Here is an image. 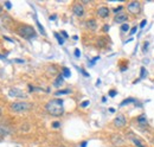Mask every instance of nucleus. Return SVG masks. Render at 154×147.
I'll use <instances>...</instances> for the list:
<instances>
[{"instance_id":"1","label":"nucleus","mask_w":154,"mask_h":147,"mask_svg":"<svg viewBox=\"0 0 154 147\" xmlns=\"http://www.w3.org/2000/svg\"><path fill=\"white\" fill-rule=\"evenodd\" d=\"M63 103H64L63 100H60V99H53V100H50L46 103L45 109L52 116H62L64 114Z\"/></svg>"},{"instance_id":"2","label":"nucleus","mask_w":154,"mask_h":147,"mask_svg":"<svg viewBox=\"0 0 154 147\" xmlns=\"http://www.w3.org/2000/svg\"><path fill=\"white\" fill-rule=\"evenodd\" d=\"M32 104L30 102H25V101H18V102H13L10 104V109L14 113H23L26 112L29 109H31Z\"/></svg>"},{"instance_id":"3","label":"nucleus","mask_w":154,"mask_h":147,"mask_svg":"<svg viewBox=\"0 0 154 147\" xmlns=\"http://www.w3.org/2000/svg\"><path fill=\"white\" fill-rule=\"evenodd\" d=\"M18 32L22 37L26 38V39H31V38H36L37 33H36V30L35 27L30 26V25H22L19 29H18Z\"/></svg>"},{"instance_id":"4","label":"nucleus","mask_w":154,"mask_h":147,"mask_svg":"<svg viewBox=\"0 0 154 147\" xmlns=\"http://www.w3.org/2000/svg\"><path fill=\"white\" fill-rule=\"evenodd\" d=\"M126 9H127L128 13H130L132 16H137L141 12V3L136 1V0L135 1H130V3L127 4Z\"/></svg>"},{"instance_id":"5","label":"nucleus","mask_w":154,"mask_h":147,"mask_svg":"<svg viewBox=\"0 0 154 147\" xmlns=\"http://www.w3.org/2000/svg\"><path fill=\"white\" fill-rule=\"evenodd\" d=\"M71 10H72V13L77 17H83L84 16V6L81 3H75L72 5Z\"/></svg>"},{"instance_id":"6","label":"nucleus","mask_w":154,"mask_h":147,"mask_svg":"<svg viewBox=\"0 0 154 147\" xmlns=\"http://www.w3.org/2000/svg\"><path fill=\"white\" fill-rule=\"evenodd\" d=\"M113 123H114V126H115L116 128H123V127L127 125V120H126L124 115H122V114H119V115H117V116L114 119Z\"/></svg>"},{"instance_id":"7","label":"nucleus","mask_w":154,"mask_h":147,"mask_svg":"<svg viewBox=\"0 0 154 147\" xmlns=\"http://www.w3.org/2000/svg\"><path fill=\"white\" fill-rule=\"evenodd\" d=\"M9 95L10 96H12V97H18V99H26V95H25V93L23 92V90H20V89H11L10 92H9Z\"/></svg>"},{"instance_id":"8","label":"nucleus","mask_w":154,"mask_h":147,"mask_svg":"<svg viewBox=\"0 0 154 147\" xmlns=\"http://www.w3.org/2000/svg\"><path fill=\"white\" fill-rule=\"evenodd\" d=\"M127 20H128V16H127L126 13H123V12L116 14L115 18H114V22H115L116 24H121V25H122V24H126Z\"/></svg>"},{"instance_id":"9","label":"nucleus","mask_w":154,"mask_h":147,"mask_svg":"<svg viewBox=\"0 0 154 147\" xmlns=\"http://www.w3.org/2000/svg\"><path fill=\"white\" fill-rule=\"evenodd\" d=\"M136 122L140 127H147L149 123H148V117L146 114H140L137 117H136Z\"/></svg>"},{"instance_id":"10","label":"nucleus","mask_w":154,"mask_h":147,"mask_svg":"<svg viewBox=\"0 0 154 147\" xmlns=\"http://www.w3.org/2000/svg\"><path fill=\"white\" fill-rule=\"evenodd\" d=\"M109 14H110V10L108 7H106V6H102V7H100L97 10V16L101 17V18H108Z\"/></svg>"},{"instance_id":"11","label":"nucleus","mask_w":154,"mask_h":147,"mask_svg":"<svg viewBox=\"0 0 154 147\" xmlns=\"http://www.w3.org/2000/svg\"><path fill=\"white\" fill-rule=\"evenodd\" d=\"M86 26H87V29H89V30H91V31H96V29H97V23H96L95 19H89V20H87Z\"/></svg>"},{"instance_id":"12","label":"nucleus","mask_w":154,"mask_h":147,"mask_svg":"<svg viewBox=\"0 0 154 147\" xmlns=\"http://www.w3.org/2000/svg\"><path fill=\"white\" fill-rule=\"evenodd\" d=\"M63 83H64V77H63V75L60 74V75H58V76H57V79L53 81V87L59 88V87H62V86H63Z\"/></svg>"},{"instance_id":"13","label":"nucleus","mask_w":154,"mask_h":147,"mask_svg":"<svg viewBox=\"0 0 154 147\" xmlns=\"http://www.w3.org/2000/svg\"><path fill=\"white\" fill-rule=\"evenodd\" d=\"M130 139H132V141L134 142V145H135L136 147H145V146L142 145V142H141V141H140L137 138H134L133 135H130Z\"/></svg>"},{"instance_id":"14","label":"nucleus","mask_w":154,"mask_h":147,"mask_svg":"<svg viewBox=\"0 0 154 147\" xmlns=\"http://www.w3.org/2000/svg\"><path fill=\"white\" fill-rule=\"evenodd\" d=\"M135 101H136L135 99H133V97H128V99L123 100V101L120 103V106H126V104H129V103H134Z\"/></svg>"},{"instance_id":"15","label":"nucleus","mask_w":154,"mask_h":147,"mask_svg":"<svg viewBox=\"0 0 154 147\" xmlns=\"http://www.w3.org/2000/svg\"><path fill=\"white\" fill-rule=\"evenodd\" d=\"M9 133V130L3 126V125H0V139H1V138H4L6 134Z\"/></svg>"},{"instance_id":"16","label":"nucleus","mask_w":154,"mask_h":147,"mask_svg":"<svg viewBox=\"0 0 154 147\" xmlns=\"http://www.w3.org/2000/svg\"><path fill=\"white\" fill-rule=\"evenodd\" d=\"M63 77H70V75H71V72H70V70L68 69V68H63Z\"/></svg>"},{"instance_id":"17","label":"nucleus","mask_w":154,"mask_h":147,"mask_svg":"<svg viewBox=\"0 0 154 147\" xmlns=\"http://www.w3.org/2000/svg\"><path fill=\"white\" fill-rule=\"evenodd\" d=\"M55 37L57 38V42H58V43H59L60 45H63V44H64V39L62 38V36H60L59 33H57V32H55Z\"/></svg>"},{"instance_id":"18","label":"nucleus","mask_w":154,"mask_h":147,"mask_svg":"<svg viewBox=\"0 0 154 147\" xmlns=\"http://www.w3.org/2000/svg\"><path fill=\"white\" fill-rule=\"evenodd\" d=\"M146 76H147L146 68H145V66H142V68H141V74H140V80H141V79H145Z\"/></svg>"},{"instance_id":"19","label":"nucleus","mask_w":154,"mask_h":147,"mask_svg":"<svg viewBox=\"0 0 154 147\" xmlns=\"http://www.w3.org/2000/svg\"><path fill=\"white\" fill-rule=\"evenodd\" d=\"M36 23H37V26H38V29H39V31H40V33L43 35V36H45L46 33H45V30H44V27L40 25V23L38 22V20H36Z\"/></svg>"},{"instance_id":"20","label":"nucleus","mask_w":154,"mask_h":147,"mask_svg":"<svg viewBox=\"0 0 154 147\" xmlns=\"http://www.w3.org/2000/svg\"><path fill=\"white\" fill-rule=\"evenodd\" d=\"M121 31L122 32H127V31H129V25L126 23V24H122L121 25Z\"/></svg>"},{"instance_id":"21","label":"nucleus","mask_w":154,"mask_h":147,"mask_svg":"<svg viewBox=\"0 0 154 147\" xmlns=\"http://www.w3.org/2000/svg\"><path fill=\"white\" fill-rule=\"evenodd\" d=\"M69 93H70V89H65V90H59V92H57L55 95L59 96V95H64V94H69Z\"/></svg>"},{"instance_id":"22","label":"nucleus","mask_w":154,"mask_h":147,"mask_svg":"<svg viewBox=\"0 0 154 147\" xmlns=\"http://www.w3.org/2000/svg\"><path fill=\"white\" fill-rule=\"evenodd\" d=\"M122 10H123V6H119V7L114 9V10H113V12H114V13H116V14H119V13H121V12H122Z\"/></svg>"},{"instance_id":"23","label":"nucleus","mask_w":154,"mask_h":147,"mask_svg":"<svg viewBox=\"0 0 154 147\" xmlns=\"http://www.w3.org/2000/svg\"><path fill=\"white\" fill-rule=\"evenodd\" d=\"M89 104H90V102H89V101L87 100V101H83V102L81 103V107H83V108H86V107H88Z\"/></svg>"},{"instance_id":"24","label":"nucleus","mask_w":154,"mask_h":147,"mask_svg":"<svg viewBox=\"0 0 154 147\" xmlns=\"http://www.w3.org/2000/svg\"><path fill=\"white\" fill-rule=\"evenodd\" d=\"M52 127H53V128H58V127H60V122H59V121H55V122H52Z\"/></svg>"},{"instance_id":"25","label":"nucleus","mask_w":154,"mask_h":147,"mask_svg":"<svg viewBox=\"0 0 154 147\" xmlns=\"http://www.w3.org/2000/svg\"><path fill=\"white\" fill-rule=\"evenodd\" d=\"M146 24H147V20H142L141 24H140V29H143L146 26Z\"/></svg>"},{"instance_id":"26","label":"nucleus","mask_w":154,"mask_h":147,"mask_svg":"<svg viewBox=\"0 0 154 147\" xmlns=\"http://www.w3.org/2000/svg\"><path fill=\"white\" fill-rule=\"evenodd\" d=\"M115 95H116V90H110V92H109V96H110V97H114Z\"/></svg>"},{"instance_id":"27","label":"nucleus","mask_w":154,"mask_h":147,"mask_svg":"<svg viewBox=\"0 0 154 147\" xmlns=\"http://www.w3.org/2000/svg\"><path fill=\"white\" fill-rule=\"evenodd\" d=\"M75 56H76V57H80V56H81V51H80L78 49L75 50Z\"/></svg>"},{"instance_id":"28","label":"nucleus","mask_w":154,"mask_h":147,"mask_svg":"<svg viewBox=\"0 0 154 147\" xmlns=\"http://www.w3.org/2000/svg\"><path fill=\"white\" fill-rule=\"evenodd\" d=\"M5 6H6L9 10H11V7H12V5H11V3H10V1H6V3H5Z\"/></svg>"},{"instance_id":"29","label":"nucleus","mask_w":154,"mask_h":147,"mask_svg":"<svg viewBox=\"0 0 154 147\" xmlns=\"http://www.w3.org/2000/svg\"><path fill=\"white\" fill-rule=\"evenodd\" d=\"M103 31H104V32H108V31H109V25H104V26H103Z\"/></svg>"},{"instance_id":"30","label":"nucleus","mask_w":154,"mask_h":147,"mask_svg":"<svg viewBox=\"0 0 154 147\" xmlns=\"http://www.w3.org/2000/svg\"><path fill=\"white\" fill-rule=\"evenodd\" d=\"M136 30H137V27H136V26H135V27H133V29L130 30V35H134V33L136 32Z\"/></svg>"},{"instance_id":"31","label":"nucleus","mask_w":154,"mask_h":147,"mask_svg":"<svg viewBox=\"0 0 154 147\" xmlns=\"http://www.w3.org/2000/svg\"><path fill=\"white\" fill-rule=\"evenodd\" d=\"M99 45H100V46H103V45H104V40H103V38L99 40Z\"/></svg>"},{"instance_id":"32","label":"nucleus","mask_w":154,"mask_h":147,"mask_svg":"<svg viewBox=\"0 0 154 147\" xmlns=\"http://www.w3.org/2000/svg\"><path fill=\"white\" fill-rule=\"evenodd\" d=\"M147 46H148V42H145V44H143V52H146Z\"/></svg>"},{"instance_id":"33","label":"nucleus","mask_w":154,"mask_h":147,"mask_svg":"<svg viewBox=\"0 0 154 147\" xmlns=\"http://www.w3.org/2000/svg\"><path fill=\"white\" fill-rule=\"evenodd\" d=\"M60 35H62V36H64L65 38H68V33H66L65 31H62V32H60Z\"/></svg>"},{"instance_id":"34","label":"nucleus","mask_w":154,"mask_h":147,"mask_svg":"<svg viewBox=\"0 0 154 147\" xmlns=\"http://www.w3.org/2000/svg\"><path fill=\"white\" fill-rule=\"evenodd\" d=\"M56 17H57L56 14H53V16H51V17H50V20H56Z\"/></svg>"},{"instance_id":"35","label":"nucleus","mask_w":154,"mask_h":147,"mask_svg":"<svg viewBox=\"0 0 154 147\" xmlns=\"http://www.w3.org/2000/svg\"><path fill=\"white\" fill-rule=\"evenodd\" d=\"M87 143H88L87 141H83V142L81 143V147H86V146H87Z\"/></svg>"},{"instance_id":"36","label":"nucleus","mask_w":154,"mask_h":147,"mask_svg":"<svg viewBox=\"0 0 154 147\" xmlns=\"http://www.w3.org/2000/svg\"><path fill=\"white\" fill-rule=\"evenodd\" d=\"M16 62H18V63H24V61H22V59H16Z\"/></svg>"},{"instance_id":"37","label":"nucleus","mask_w":154,"mask_h":147,"mask_svg":"<svg viewBox=\"0 0 154 147\" xmlns=\"http://www.w3.org/2000/svg\"><path fill=\"white\" fill-rule=\"evenodd\" d=\"M109 112H110V113H114V112H115V109H114V108H110V109H109Z\"/></svg>"},{"instance_id":"38","label":"nucleus","mask_w":154,"mask_h":147,"mask_svg":"<svg viewBox=\"0 0 154 147\" xmlns=\"http://www.w3.org/2000/svg\"><path fill=\"white\" fill-rule=\"evenodd\" d=\"M1 114H3V110H1V108H0V116H1Z\"/></svg>"},{"instance_id":"39","label":"nucleus","mask_w":154,"mask_h":147,"mask_svg":"<svg viewBox=\"0 0 154 147\" xmlns=\"http://www.w3.org/2000/svg\"><path fill=\"white\" fill-rule=\"evenodd\" d=\"M152 143H153V145H154V138H153V140H152Z\"/></svg>"}]
</instances>
